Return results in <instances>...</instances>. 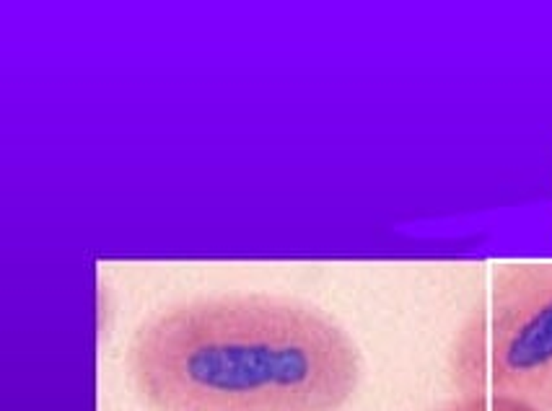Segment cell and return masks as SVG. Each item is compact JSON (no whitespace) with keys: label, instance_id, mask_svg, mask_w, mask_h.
<instances>
[{"label":"cell","instance_id":"3","mask_svg":"<svg viewBox=\"0 0 552 411\" xmlns=\"http://www.w3.org/2000/svg\"><path fill=\"white\" fill-rule=\"evenodd\" d=\"M431 411H534L519 401H508V398H490V396H459L456 393L451 401L441 403Z\"/></svg>","mask_w":552,"mask_h":411},{"label":"cell","instance_id":"2","mask_svg":"<svg viewBox=\"0 0 552 411\" xmlns=\"http://www.w3.org/2000/svg\"><path fill=\"white\" fill-rule=\"evenodd\" d=\"M446 372L459 396L552 411V261H508L493 272L451 339Z\"/></svg>","mask_w":552,"mask_h":411},{"label":"cell","instance_id":"1","mask_svg":"<svg viewBox=\"0 0 552 411\" xmlns=\"http://www.w3.org/2000/svg\"><path fill=\"white\" fill-rule=\"evenodd\" d=\"M128 372L151 411H343L363 362L324 310L283 295L226 293L145 318Z\"/></svg>","mask_w":552,"mask_h":411}]
</instances>
